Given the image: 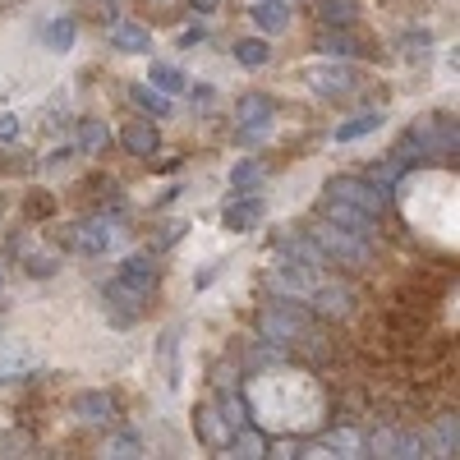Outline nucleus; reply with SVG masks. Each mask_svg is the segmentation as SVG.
<instances>
[{
    "label": "nucleus",
    "instance_id": "7",
    "mask_svg": "<svg viewBox=\"0 0 460 460\" xmlns=\"http://www.w3.org/2000/svg\"><path fill=\"white\" fill-rule=\"evenodd\" d=\"M102 299H106V309H111V323H115V327H134L138 314H143V304H147V295H138V290L125 286L120 277H115V281L102 290Z\"/></svg>",
    "mask_w": 460,
    "mask_h": 460
},
{
    "label": "nucleus",
    "instance_id": "13",
    "mask_svg": "<svg viewBox=\"0 0 460 460\" xmlns=\"http://www.w3.org/2000/svg\"><path fill=\"white\" fill-rule=\"evenodd\" d=\"M157 277H162V272H157V262H152L147 253H129V258L120 262V281L134 286V290L147 295V299H152V290H157Z\"/></svg>",
    "mask_w": 460,
    "mask_h": 460
},
{
    "label": "nucleus",
    "instance_id": "26",
    "mask_svg": "<svg viewBox=\"0 0 460 460\" xmlns=\"http://www.w3.org/2000/svg\"><path fill=\"white\" fill-rule=\"evenodd\" d=\"M456 447H460L456 414H442V419H438V429H433V451H438V456H456Z\"/></svg>",
    "mask_w": 460,
    "mask_h": 460
},
{
    "label": "nucleus",
    "instance_id": "38",
    "mask_svg": "<svg viewBox=\"0 0 460 460\" xmlns=\"http://www.w3.org/2000/svg\"><path fill=\"white\" fill-rule=\"evenodd\" d=\"M203 37H208L203 28H184V32H180V47H199V42H203Z\"/></svg>",
    "mask_w": 460,
    "mask_h": 460
},
{
    "label": "nucleus",
    "instance_id": "6",
    "mask_svg": "<svg viewBox=\"0 0 460 460\" xmlns=\"http://www.w3.org/2000/svg\"><path fill=\"white\" fill-rule=\"evenodd\" d=\"M304 304H309V314H318V318H350L355 314V290L341 286V281H318Z\"/></svg>",
    "mask_w": 460,
    "mask_h": 460
},
{
    "label": "nucleus",
    "instance_id": "23",
    "mask_svg": "<svg viewBox=\"0 0 460 460\" xmlns=\"http://www.w3.org/2000/svg\"><path fill=\"white\" fill-rule=\"evenodd\" d=\"M318 19H323V28H350L359 19V5H355V0H323Z\"/></svg>",
    "mask_w": 460,
    "mask_h": 460
},
{
    "label": "nucleus",
    "instance_id": "2",
    "mask_svg": "<svg viewBox=\"0 0 460 460\" xmlns=\"http://www.w3.org/2000/svg\"><path fill=\"white\" fill-rule=\"evenodd\" d=\"M327 194L341 199V203H350V208H359V212L373 217V221H382V217H387V208H392V189L377 184V180H364V175H341V180H332Z\"/></svg>",
    "mask_w": 460,
    "mask_h": 460
},
{
    "label": "nucleus",
    "instance_id": "29",
    "mask_svg": "<svg viewBox=\"0 0 460 460\" xmlns=\"http://www.w3.org/2000/svg\"><path fill=\"white\" fill-rule=\"evenodd\" d=\"M47 47L51 51H69L74 47V19H51L47 23Z\"/></svg>",
    "mask_w": 460,
    "mask_h": 460
},
{
    "label": "nucleus",
    "instance_id": "3",
    "mask_svg": "<svg viewBox=\"0 0 460 460\" xmlns=\"http://www.w3.org/2000/svg\"><path fill=\"white\" fill-rule=\"evenodd\" d=\"M309 235H314V244L327 253V262H341V267H368V262H373L368 240H364V235H350V230H341V226H332V221H318Z\"/></svg>",
    "mask_w": 460,
    "mask_h": 460
},
{
    "label": "nucleus",
    "instance_id": "10",
    "mask_svg": "<svg viewBox=\"0 0 460 460\" xmlns=\"http://www.w3.org/2000/svg\"><path fill=\"white\" fill-rule=\"evenodd\" d=\"M318 212H323V221H332V226H341V230H350V235H364V240H373V230H377L373 217H364L359 208L341 203V199H332V194H323Z\"/></svg>",
    "mask_w": 460,
    "mask_h": 460
},
{
    "label": "nucleus",
    "instance_id": "12",
    "mask_svg": "<svg viewBox=\"0 0 460 460\" xmlns=\"http://www.w3.org/2000/svg\"><path fill=\"white\" fill-rule=\"evenodd\" d=\"M277 249H281V258H290V262H309L314 272L332 267V262H327V253L314 244V235H304V230H295V235H281V240H277Z\"/></svg>",
    "mask_w": 460,
    "mask_h": 460
},
{
    "label": "nucleus",
    "instance_id": "39",
    "mask_svg": "<svg viewBox=\"0 0 460 460\" xmlns=\"http://www.w3.org/2000/svg\"><path fill=\"white\" fill-rule=\"evenodd\" d=\"M19 134V115H0V138H14Z\"/></svg>",
    "mask_w": 460,
    "mask_h": 460
},
{
    "label": "nucleus",
    "instance_id": "16",
    "mask_svg": "<svg viewBox=\"0 0 460 460\" xmlns=\"http://www.w3.org/2000/svg\"><path fill=\"white\" fill-rule=\"evenodd\" d=\"M74 414H79L84 424H111V419L120 414V405H115L111 392H84L79 401H74Z\"/></svg>",
    "mask_w": 460,
    "mask_h": 460
},
{
    "label": "nucleus",
    "instance_id": "25",
    "mask_svg": "<svg viewBox=\"0 0 460 460\" xmlns=\"http://www.w3.org/2000/svg\"><path fill=\"white\" fill-rule=\"evenodd\" d=\"M147 84H157L162 93H184V88H189L184 69H175V65H157V60H152V69H147Z\"/></svg>",
    "mask_w": 460,
    "mask_h": 460
},
{
    "label": "nucleus",
    "instance_id": "28",
    "mask_svg": "<svg viewBox=\"0 0 460 460\" xmlns=\"http://www.w3.org/2000/svg\"><path fill=\"white\" fill-rule=\"evenodd\" d=\"M134 102L147 111V115H171V93H162V88H134Z\"/></svg>",
    "mask_w": 460,
    "mask_h": 460
},
{
    "label": "nucleus",
    "instance_id": "27",
    "mask_svg": "<svg viewBox=\"0 0 460 460\" xmlns=\"http://www.w3.org/2000/svg\"><path fill=\"white\" fill-rule=\"evenodd\" d=\"M258 184H262V166L258 162H240L235 171H230V189H235V194H253Z\"/></svg>",
    "mask_w": 460,
    "mask_h": 460
},
{
    "label": "nucleus",
    "instance_id": "1",
    "mask_svg": "<svg viewBox=\"0 0 460 460\" xmlns=\"http://www.w3.org/2000/svg\"><path fill=\"white\" fill-rule=\"evenodd\" d=\"M309 327H314V314L299 309L295 299H272V304L258 309V332H262V341H272V345H299Z\"/></svg>",
    "mask_w": 460,
    "mask_h": 460
},
{
    "label": "nucleus",
    "instance_id": "20",
    "mask_svg": "<svg viewBox=\"0 0 460 460\" xmlns=\"http://www.w3.org/2000/svg\"><path fill=\"white\" fill-rule=\"evenodd\" d=\"M382 129V111H364V115H350V120L336 125V143H355V138H368Z\"/></svg>",
    "mask_w": 460,
    "mask_h": 460
},
{
    "label": "nucleus",
    "instance_id": "24",
    "mask_svg": "<svg viewBox=\"0 0 460 460\" xmlns=\"http://www.w3.org/2000/svg\"><path fill=\"white\" fill-rule=\"evenodd\" d=\"M235 60L244 69H262L267 60H272V47H267L262 37H240V42H235Z\"/></svg>",
    "mask_w": 460,
    "mask_h": 460
},
{
    "label": "nucleus",
    "instance_id": "4",
    "mask_svg": "<svg viewBox=\"0 0 460 460\" xmlns=\"http://www.w3.org/2000/svg\"><path fill=\"white\" fill-rule=\"evenodd\" d=\"M304 88L318 93L323 102H341L359 88V69L355 65H341V60H318V65H304Z\"/></svg>",
    "mask_w": 460,
    "mask_h": 460
},
{
    "label": "nucleus",
    "instance_id": "41",
    "mask_svg": "<svg viewBox=\"0 0 460 460\" xmlns=\"http://www.w3.org/2000/svg\"><path fill=\"white\" fill-rule=\"evenodd\" d=\"M0 286H5V267H0Z\"/></svg>",
    "mask_w": 460,
    "mask_h": 460
},
{
    "label": "nucleus",
    "instance_id": "30",
    "mask_svg": "<svg viewBox=\"0 0 460 460\" xmlns=\"http://www.w3.org/2000/svg\"><path fill=\"white\" fill-rule=\"evenodd\" d=\"M102 147H106V125L102 120H84L79 125V152L93 157V152H102Z\"/></svg>",
    "mask_w": 460,
    "mask_h": 460
},
{
    "label": "nucleus",
    "instance_id": "19",
    "mask_svg": "<svg viewBox=\"0 0 460 460\" xmlns=\"http://www.w3.org/2000/svg\"><path fill=\"white\" fill-rule=\"evenodd\" d=\"M314 447L327 451V456H364V438L355 429H327Z\"/></svg>",
    "mask_w": 460,
    "mask_h": 460
},
{
    "label": "nucleus",
    "instance_id": "43",
    "mask_svg": "<svg viewBox=\"0 0 460 460\" xmlns=\"http://www.w3.org/2000/svg\"><path fill=\"white\" fill-rule=\"evenodd\" d=\"M0 341H5V327H0Z\"/></svg>",
    "mask_w": 460,
    "mask_h": 460
},
{
    "label": "nucleus",
    "instance_id": "33",
    "mask_svg": "<svg viewBox=\"0 0 460 460\" xmlns=\"http://www.w3.org/2000/svg\"><path fill=\"white\" fill-rule=\"evenodd\" d=\"M106 456H125V460H134V456H143V442H138L134 433H115V438L106 442Z\"/></svg>",
    "mask_w": 460,
    "mask_h": 460
},
{
    "label": "nucleus",
    "instance_id": "35",
    "mask_svg": "<svg viewBox=\"0 0 460 460\" xmlns=\"http://www.w3.org/2000/svg\"><path fill=\"white\" fill-rule=\"evenodd\" d=\"M23 212H28V221H42V217L56 212V199H51V194H32V199L23 203Z\"/></svg>",
    "mask_w": 460,
    "mask_h": 460
},
{
    "label": "nucleus",
    "instance_id": "11",
    "mask_svg": "<svg viewBox=\"0 0 460 460\" xmlns=\"http://www.w3.org/2000/svg\"><path fill=\"white\" fill-rule=\"evenodd\" d=\"M194 433H199V442H203V447L221 451V447L230 442V433H235V429L226 424V414H221L212 401H203V405H194Z\"/></svg>",
    "mask_w": 460,
    "mask_h": 460
},
{
    "label": "nucleus",
    "instance_id": "17",
    "mask_svg": "<svg viewBox=\"0 0 460 460\" xmlns=\"http://www.w3.org/2000/svg\"><path fill=\"white\" fill-rule=\"evenodd\" d=\"M111 47H115V51H125V56H147V51H152V32H147L143 23L120 19V23L111 28Z\"/></svg>",
    "mask_w": 460,
    "mask_h": 460
},
{
    "label": "nucleus",
    "instance_id": "18",
    "mask_svg": "<svg viewBox=\"0 0 460 460\" xmlns=\"http://www.w3.org/2000/svg\"><path fill=\"white\" fill-rule=\"evenodd\" d=\"M318 51L332 56V60H355L364 47H359V37H355L350 28H327V32L318 37Z\"/></svg>",
    "mask_w": 460,
    "mask_h": 460
},
{
    "label": "nucleus",
    "instance_id": "42",
    "mask_svg": "<svg viewBox=\"0 0 460 460\" xmlns=\"http://www.w3.org/2000/svg\"><path fill=\"white\" fill-rule=\"evenodd\" d=\"M0 217H5V199H0Z\"/></svg>",
    "mask_w": 460,
    "mask_h": 460
},
{
    "label": "nucleus",
    "instance_id": "37",
    "mask_svg": "<svg viewBox=\"0 0 460 460\" xmlns=\"http://www.w3.org/2000/svg\"><path fill=\"white\" fill-rule=\"evenodd\" d=\"M180 235H184V221H171V226H162V235L152 240V249H171Z\"/></svg>",
    "mask_w": 460,
    "mask_h": 460
},
{
    "label": "nucleus",
    "instance_id": "8",
    "mask_svg": "<svg viewBox=\"0 0 460 460\" xmlns=\"http://www.w3.org/2000/svg\"><path fill=\"white\" fill-rule=\"evenodd\" d=\"M368 456H396V460H410V456H429L424 451V438H414V433H396V429H373L364 438Z\"/></svg>",
    "mask_w": 460,
    "mask_h": 460
},
{
    "label": "nucleus",
    "instance_id": "5",
    "mask_svg": "<svg viewBox=\"0 0 460 460\" xmlns=\"http://www.w3.org/2000/svg\"><path fill=\"white\" fill-rule=\"evenodd\" d=\"M272 115H277L272 97H262V93H244V97L235 102L240 138H244V143H253V138H267V129H272Z\"/></svg>",
    "mask_w": 460,
    "mask_h": 460
},
{
    "label": "nucleus",
    "instance_id": "32",
    "mask_svg": "<svg viewBox=\"0 0 460 460\" xmlns=\"http://www.w3.org/2000/svg\"><path fill=\"white\" fill-rule=\"evenodd\" d=\"M401 175H405V162H401L396 152H392L387 162H377V166H373V175H368V180H377V184H387V189H392V184H396Z\"/></svg>",
    "mask_w": 460,
    "mask_h": 460
},
{
    "label": "nucleus",
    "instance_id": "22",
    "mask_svg": "<svg viewBox=\"0 0 460 460\" xmlns=\"http://www.w3.org/2000/svg\"><path fill=\"white\" fill-rule=\"evenodd\" d=\"M230 456H240V460H253V456H267V438L258 433V429H235V433H230Z\"/></svg>",
    "mask_w": 460,
    "mask_h": 460
},
{
    "label": "nucleus",
    "instance_id": "31",
    "mask_svg": "<svg viewBox=\"0 0 460 460\" xmlns=\"http://www.w3.org/2000/svg\"><path fill=\"white\" fill-rule=\"evenodd\" d=\"M23 267H28V277L47 281V277H56V272H60V258H56V253H28V258H23Z\"/></svg>",
    "mask_w": 460,
    "mask_h": 460
},
{
    "label": "nucleus",
    "instance_id": "21",
    "mask_svg": "<svg viewBox=\"0 0 460 460\" xmlns=\"http://www.w3.org/2000/svg\"><path fill=\"white\" fill-rule=\"evenodd\" d=\"M253 23L262 32H281L290 23V5H286V0H258V5H253Z\"/></svg>",
    "mask_w": 460,
    "mask_h": 460
},
{
    "label": "nucleus",
    "instance_id": "40",
    "mask_svg": "<svg viewBox=\"0 0 460 460\" xmlns=\"http://www.w3.org/2000/svg\"><path fill=\"white\" fill-rule=\"evenodd\" d=\"M189 5H194V10H199V14H212V10H217V5H221V0H189Z\"/></svg>",
    "mask_w": 460,
    "mask_h": 460
},
{
    "label": "nucleus",
    "instance_id": "9",
    "mask_svg": "<svg viewBox=\"0 0 460 460\" xmlns=\"http://www.w3.org/2000/svg\"><path fill=\"white\" fill-rule=\"evenodd\" d=\"M69 244L79 249V253H88V258L106 253V249L115 244V221H106V217H93V221L69 226Z\"/></svg>",
    "mask_w": 460,
    "mask_h": 460
},
{
    "label": "nucleus",
    "instance_id": "34",
    "mask_svg": "<svg viewBox=\"0 0 460 460\" xmlns=\"http://www.w3.org/2000/svg\"><path fill=\"white\" fill-rule=\"evenodd\" d=\"M32 368H37V359L23 355V350H14V355L0 359V377H19V373H32Z\"/></svg>",
    "mask_w": 460,
    "mask_h": 460
},
{
    "label": "nucleus",
    "instance_id": "36",
    "mask_svg": "<svg viewBox=\"0 0 460 460\" xmlns=\"http://www.w3.org/2000/svg\"><path fill=\"white\" fill-rule=\"evenodd\" d=\"M401 42H405V56L414 60V56H424V51H429V32H424V28H414V32L401 37Z\"/></svg>",
    "mask_w": 460,
    "mask_h": 460
},
{
    "label": "nucleus",
    "instance_id": "14",
    "mask_svg": "<svg viewBox=\"0 0 460 460\" xmlns=\"http://www.w3.org/2000/svg\"><path fill=\"white\" fill-rule=\"evenodd\" d=\"M262 212H267V208H262V199L244 194L240 203H230V208H226V217H221V221H226V230H235V235H249V230H258V226H262Z\"/></svg>",
    "mask_w": 460,
    "mask_h": 460
},
{
    "label": "nucleus",
    "instance_id": "15",
    "mask_svg": "<svg viewBox=\"0 0 460 460\" xmlns=\"http://www.w3.org/2000/svg\"><path fill=\"white\" fill-rule=\"evenodd\" d=\"M120 143H125V152H134V157H157L162 134H157V125H152V120H134V125L120 129Z\"/></svg>",
    "mask_w": 460,
    "mask_h": 460
}]
</instances>
